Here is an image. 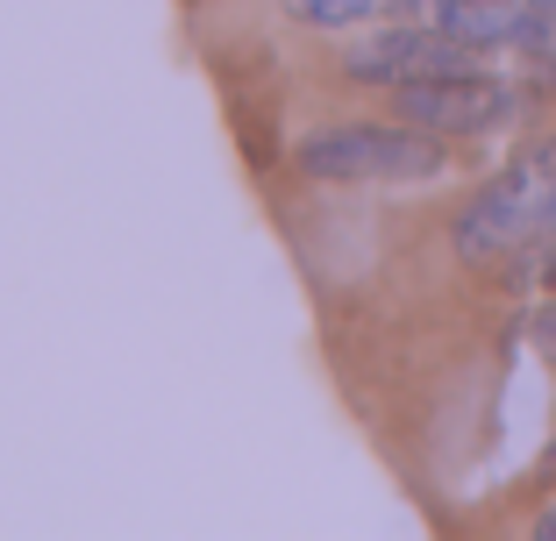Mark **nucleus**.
Listing matches in <instances>:
<instances>
[{
    "label": "nucleus",
    "mask_w": 556,
    "mask_h": 541,
    "mask_svg": "<svg viewBox=\"0 0 556 541\" xmlns=\"http://www.w3.org/2000/svg\"><path fill=\"white\" fill-rule=\"evenodd\" d=\"M556 235V171L535 150H521L500 179H485L457 214V257L464 263H514Z\"/></svg>",
    "instance_id": "obj_1"
},
{
    "label": "nucleus",
    "mask_w": 556,
    "mask_h": 541,
    "mask_svg": "<svg viewBox=\"0 0 556 541\" xmlns=\"http://www.w3.org/2000/svg\"><path fill=\"white\" fill-rule=\"evenodd\" d=\"M300 171L328 185L350 179H435L450 171V136H428L414 121H328L300 136Z\"/></svg>",
    "instance_id": "obj_2"
},
{
    "label": "nucleus",
    "mask_w": 556,
    "mask_h": 541,
    "mask_svg": "<svg viewBox=\"0 0 556 541\" xmlns=\"http://www.w3.org/2000/svg\"><path fill=\"white\" fill-rule=\"evenodd\" d=\"M471 65H478V50L457 43L450 29H435V22H386V29H364L343 50L350 79L386 86V93H400L414 79H450V72H471Z\"/></svg>",
    "instance_id": "obj_3"
},
{
    "label": "nucleus",
    "mask_w": 556,
    "mask_h": 541,
    "mask_svg": "<svg viewBox=\"0 0 556 541\" xmlns=\"http://www.w3.org/2000/svg\"><path fill=\"white\" fill-rule=\"evenodd\" d=\"M400 121H414V129L428 136H492V129H507L514 115H521V93H514L507 79H492V72H450V79H414L393 93Z\"/></svg>",
    "instance_id": "obj_4"
},
{
    "label": "nucleus",
    "mask_w": 556,
    "mask_h": 541,
    "mask_svg": "<svg viewBox=\"0 0 556 541\" xmlns=\"http://www.w3.org/2000/svg\"><path fill=\"white\" fill-rule=\"evenodd\" d=\"M286 15L307 29H371V22H393V0H286Z\"/></svg>",
    "instance_id": "obj_5"
},
{
    "label": "nucleus",
    "mask_w": 556,
    "mask_h": 541,
    "mask_svg": "<svg viewBox=\"0 0 556 541\" xmlns=\"http://www.w3.org/2000/svg\"><path fill=\"white\" fill-rule=\"evenodd\" d=\"M535 343H542V357H556V293H549V307L535 313Z\"/></svg>",
    "instance_id": "obj_6"
},
{
    "label": "nucleus",
    "mask_w": 556,
    "mask_h": 541,
    "mask_svg": "<svg viewBox=\"0 0 556 541\" xmlns=\"http://www.w3.org/2000/svg\"><path fill=\"white\" fill-rule=\"evenodd\" d=\"M535 541H556V506H549V513L535 520Z\"/></svg>",
    "instance_id": "obj_7"
},
{
    "label": "nucleus",
    "mask_w": 556,
    "mask_h": 541,
    "mask_svg": "<svg viewBox=\"0 0 556 541\" xmlns=\"http://www.w3.org/2000/svg\"><path fill=\"white\" fill-rule=\"evenodd\" d=\"M528 8H535V15H542V22H556V0H528Z\"/></svg>",
    "instance_id": "obj_8"
},
{
    "label": "nucleus",
    "mask_w": 556,
    "mask_h": 541,
    "mask_svg": "<svg viewBox=\"0 0 556 541\" xmlns=\"http://www.w3.org/2000/svg\"><path fill=\"white\" fill-rule=\"evenodd\" d=\"M542 477H556V449H549V463H542Z\"/></svg>",
    "instance_id": "obj_9"
}]
</instances>
